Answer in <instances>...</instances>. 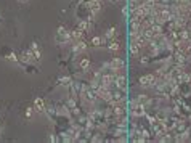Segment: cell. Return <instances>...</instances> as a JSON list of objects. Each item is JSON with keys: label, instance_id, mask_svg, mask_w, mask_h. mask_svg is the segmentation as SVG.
<instances>
[{"label": "cell", "instance_id": "cell-20", "mask_svg": "<svg viewBox=\"0 0 191 143\" xmlns=\"http://www.w3.org/2000/svg\"><path fill=\"white\" fill-rule=\"evenodd\" d=\"M92 45L93 47H100L101 45V39H100V37H93V39H92Z\"/></svg>", "mask_w": 191, "mask_h": 143}, {"label": "cell", "instance_id": "cell-10", "mask_svg": "<svg viewBox=\"0 0 191 143\" xmlns=\"http://www.w3.org/2000/svg\"><path fill=\"white\" fill-rule=\"evenodd\" d=\"M32 58H34V55H32V52H31V50H27V52H24V53L21 55V60H23L24 63H31V61H32Z\"/></svg>", "mask_w": 191, "mask_h": 143}, {"label": "cell", "instance_id": "cell-6", "mask_svg": "<svg viewBox=\"0 0 191 143\" xmlns=\"http://www.w3.org/2000/svg\"><path fill=\"white\" fill-rule=\"evenodd\" d=\"M74 53H80V52H85L87 50V44H85L84 40H77L75 42V45H74Z\"/></svg>", "mask_w": 191, "mask_h": 143}, {"label": "cell", "instance_id": "cell-21", "mask_svg": "<svg viewBox=\"0 0 191 143\" xmlns=\"http://www.w3.org/2000/svg\"><path fill=\"white\" fill-rule=\"evenodd\" d=\"M141 135H143V138H145V140H148L149 138V132L146 129H141Z\"/></svg>", "mask_w": 191, "mask_h": 143}, {"label": "cell", "instance_id": "cell-7", "mask_svg": "<svg viewBox=\"0 0 191 143\" xmlns=\"http://www.w3.org/2000/svg\"><path fill=\"white\" fill-rule=\"evenodd\" d=\"M114 84H116V87L121 89V90H125V77L124 76H116V81H114Z\"/></svg>", "mask_w": 191, "mask_h": 143}, {"label": "cell", "instance_id": "cell-13", "mask_svg": "<svg viewBox=\"0 0 191 143\" xmlns=\"http://www.w3.org/2000/svg\"><path fill=\"white\" fill-rule=\"evenodd\" d=\"M130 52H132V55H138V52H140V45H138L137 42H132V45H130Z\"/></svg>", "mask_w": 191, "mask_h": 143}, {"label": "cell", "instance_id": "cell-8", "mask_svg": "<svg viewBox=\"0 0 191 143\" xmlns=\"http://www.w3.org/2000/svg\"><path fill=\"white\" fill-rule=\"evenodd\" d=\"M34 109L39 111V113H43L45 111V103H43L42 98H35L34 100Z\"/></svg>", "mask_w": 191, "mask_h": 143}, {"label": "cell", "instance_id": "cell-25", "mask_svg": "<svg viewBox=\"0 0 191 143\" xmlns=\"http://www.w3.org/2000/svg\"><path fill=\"white\" fill-rule=\"evenodd\" d=\"M79 2H80V3H87V5H89V3L92 2V0H79Z\"/></svg>", "mask_w": 191, "mask_h": 143}, {"label": "cell", "instance_id": "cell-9", "mask_svg": "<svg viewBox=\"0 0 191 143\" xmlns=\"http://www.w3.org/2000/svg\"><path fill=\"white\" fill-rule=\"evenodd\" d=\"M82 37H84V32H82L80 29H75V31L71 32V39L75 40V42H77V40H82Z\"/></svg>", "mask_w": 191, "mask_h": 143}, {"label": "cell", "instance_id": "cell-24", "mask_svg": "<svg viewBox=\"0 0 191 143\" xmlns=\"http://www.w3.org/2000/svg\"><path fill=\"white\" fill-rule=\"evenodd\" d=\"M143 64H148V56H143V60H141Z\"/></svg>", "mask_w": 191, "mask_h": 143}, {"label": "cell", "instance_id": "cell-4", "mask_svg": "<svg viewBox=\"0 0 191 143\" xmlns=\"http://www.w3.org/2000/svg\"><path fill=\"white\" fill-rule=\"evenodd\" d=\"M89 10H90V15H97V13L101 10L100 0H92V2L89 3Z\"/></svg>", "mask_w": 191, "mask_h": 143}, {"label": "cell", "instance_id": "cell-14", "mask_svg": "<svg viewBox=\"0 0 191 143\" xmlns=\"http://www.w3.org/2000/svg\"><path fill=\"white\" fill-rule=\"evenodd\" d=\"M89 68H90V60L84 58V60L80 61V69H82V71H87Z\"/></svg>", "mask_w": 191, "mask_h": 143}, {"label": "cell", "instance_id": "cell-19", "mask_svg": "<svg viewBox=\"0 0 191 143\" xmlns=\"http://www.w3.org/2000/svg\"><path fill=\"white\" fill-rule=\"evenodd\" d=\"M7 60H10V61H13V63H18V61H20V60H18V56H16L13 52H10V53L7 55Z\"/></svg>", "mask_w": 191, "mask_h": 143}, {"label": "cell", "instance_id": "cell-1", "mask_svg": "<svg viewBox=\"0 0 191 143\" xmlns=\"http://www.w3.org/2000/svg\"><path fill=\"white\" fill-rule=\"evenodd\" d=\"M55 40H56V44L64 45L68 40H71V32H68V31H66L63 26H60V27H58V32H56Z\"/></svg>", "mask_w": 191, "mask_h": 143}, {"label": "cell", "instance_id": "cell-26", "mask_svg": "<svg viewBox=\"0 0 191 143\" xmlns=\"http://www.w3.org/2000/svg\"><path fill=\"white\" fill-rule=\"evenodd\" d=\"M18 2H21V3H26V2H29V0H18Z\"/></svg>", "mask_w": 191, "mask_h": 143}, {"label": "cell", "instance_id": "cell-27", "mask_svg": "<svg viewBox=\"0 0 191 143\" xmlns=\"http://www.w3.org/2000/svg\"><path fill=\"white\" fill-rule=\"evenodd\" d=\"M189 16H191V10H189Z\"/></svg>", "mask_w": 191, "mask_h": 143}, {"label": "cell", "instance_id": "cell-11", "mask_svg": "<svg viewBox=\"0 0 191 143\" xmlns=\"http://www.w3.org/2000/svg\"><path fill=\"white\" fill-rule=\"evenodd\" d=\"M137 101L140 103V104H149L151 101H149V98H148V95H138V98H137Z\"/></svg>", "mask_w": 191, "mask_h": 143}, {"label": "cell", "instance_id": "cell-16", "mask_svg": "<svg viewBox=\"0 0 191 143\" xmlns=\"http://www.w3.org/2000/svg\"><path fill=\"white\" fill-rule=\"evenodd\" d=\"M60 84H61V85H66V87H68V85H71V84H72V81H71V77H68V76H66V77H61V79H60Z\"/></svg>", "mask_w": 191, "mask_h": 143}, {"label": "cell", "instance_id": "cell-22", "mask_svg": "<svg viewBox=\"0 0 191 143\" xmlns=\"http://www.w3.org/2000/svg\"><path fill=\"white\" fill-rule=\"evenodd\" d=\"M177 3H180V5H191V0H177Z\"/></svg>", "mask_w": 191, "mask_h": 143}, {"label": "cell", "instance_id": "cell-2", "mask_svg": "<svg viewBox=\"0 0 191 143\" xmlns=\"http://www.w3.org/2000/svg\"><path fill=\"white\" fill-rule=\"evenodd\" d=\"M156 82V77L152 74H146L140 77V85L141 87H152V84Z\"/></svg>", "mask_w": 191, "mask_h": 143}, {"label": "cell", "instance_id": "cell-5", "mask_svg": "<svg viewBox=\"0 0 191 143\" xmlns=\"http://www.w3.org/2000/svg\"><path fill=\"white\" fill-rule=\"evenodd\" d=\"M109 66H111L112 71H121L122 66H124V61H122L121 58H112L111 63H109Z\"/></svg>", "mask_w": 191, "mask_h": 143}, {"label": "cell", "instance_id": "cell-15", "mask_svg": "<svg viewBox=\"0 0 191 143\" xmlns=\"http://www.w3.org/2000/svg\"><path fill=\"white\" fill-rule=\"evenodd\" d=\"M119 47H121V45H119V42H114V40H112V42H109L108 48H109L111 52H117V50H119Z\"/></svg>", "mask_w": 191, "mask_h": 143}, {"label": "cell", "instance_id": "cell-28", "mask_svg": "<svg viewBox=\"0 0 191 143\" xmlns=\"http://www.w3.org/2000/svg\"><path fill=\"white\" fill-rule=\"evenodd\" d=\"M112 2H116V0H112Z\"/></svg>", "mask_w": 191, "mask_h": 143}, {"label": "cell", "instance_id": "cell-3", "mask_svg": "<svg viewBox=\"0 0 191 143\" xmlns=\"http://www.w3.org/2000/svg\"><path fill=\"white\" fill-rule=\"evenodd\" d=\"M82 97H84V100L85 101H95V98H97V93H95L90 87H87V85H85V87L82 89Z\"/></svg>", "mask_w": 191, "mask_h": 143}, {"label": "cell", "instance_id": "cell-12", "mask_svg": "<svg viewBox=\"0 0 191 143\" xmlns=\"http://www.w3.org/2000/svg\"><path fill=\"white\" fill-rule=\"evenodd\" d=\"M89 27H90L89 21H87V20H82V21L79 23V27H77V29H80L82 32H85V31H89Z\"/></svg>", "mask_w": 191, "mask_h": 143}, {"label": "cell", "instance_id": "cell-17", "mask_svg": "<svg viewBox=\"0 0 191 143\" xmlns=\"http://www.w3.org/2000/svg\"><path fill=\"white\" fill-rule=\"evenodd\" d=\"M114 35H116V27H109L106 32V39H112Z\"/></svg>", "mask_w": 191, "mask_h": 143}, {"label": "cell", "instance_id": "cell-18", "mask_svg": "<svg viewBox=\"0 0 191 143\" xmlns=\"http://www.w3.org/2000/svg\"><path fill=\"white\" fill-rule=\"evenodd\" d=\"M178 37H180L181 40H188V39H189V32H188V31H180Z\"/></svg>", "mask_w": 191, "mask_h": 143}, {"label": "cell", "instance_id": "cell-23", "mask_svg": "<svg viewBox=\"0 0 191 143\" xmlns=\"http://www.w3.org/2000/svg\"><path fill=\"white\" fill-rule=\"evenodd\" d=\"M32 109H34V108H29V109L26 111V116H27V118H31V116H32Z\"/></svg>", "mask_w": 191, "mask_h": 143}]
</instances>
